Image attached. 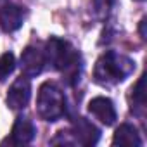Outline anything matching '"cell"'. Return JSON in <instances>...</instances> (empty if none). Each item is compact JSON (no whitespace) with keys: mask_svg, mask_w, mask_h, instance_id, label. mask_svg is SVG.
I'll return each instance as SVG.
<instances>
[{"mask_svg":"<svg viewBox=\"0 0 147 147\" xmlns=\"http://www.w3.org/2000/svg\"><path fill=\"white\" fill-rule=\"evenodd\" d=\"M45 62H49L54 69L61 71L64 82L67 85H75L82 75V57L71 47L69 42L50 36L45 45Z\"/></svg>","mask_w":147,"mask_h":147,"instance_id":"cell-1","label":"cell"},{"mask_svg":"<svg viewBox=\"0 0 147 147\" xmlns=\"http://www.w3.org/2000/svg\"><path fill=\"white\" fill-rule=\"evenodd\" d=\"M135 71V62L118 52H106L102 57H99L94 78L100 85H116L123 80H126Z\"/></svg>","mask_w":147,"mask_h":147,"instance_id":"cell-2","label":"cell"},{"mask_svg":"<svg viewBox=\"0 0 147 147\" xmlns=\"http://www.w3.org/2000/svg\"><path fill=\"white\" fill-rule=\"evenodd\" d=\"M38 116L45 121H57L66 113V97L55 83H43L36 97Z\"/></svg>","mask_w":147,"mask_h":147,"instance_id":"cell-3","label":"cell"},{"mask_svg":"<svg viewBox=\"0 0 147 147\" xmlns=\"http://www.w3.org/2000/svg\"><path fill=\"white\" fill-rule=\"evenodd\" d=\"M71 135L75 138V144H82V145H95L100 138V130L90 123L88 119L78 116L73 121V128H71Z\"/></svg>","mask_w":147,"mask_h":147,"instance_id":"cell-4","label":"cell"},{"mask_svg":"<svg viewBox=\"0 0 147 147\" xmlns=\"http://www.w3.org/2000/svg\"><path fill=\"white\" fill-rule=\"evenodd\" d=\"M31 97V85L26 76H19L7 92V106L14 111L24 109Z\"/></svg>","mask_w":147,"mask_h":147,"instance_id":"cell-5","label":"cell"},{"mask_svg":"<svg viewBox=\"0 0 147 147\" xmlns=\"http://www.w3.org/2000/svg\"><path fill=\"white\" fill-rule=\"evenodd\" d=\"M45 54L36 47H26L21 54V69L24 76H36L45 66Z\"/></svg>","mask_w":147,"mask_h":147,"instance_id":"cell-6","label":"cell"},{"mask_svg":"<svg viewBox=\"0 0 147 147\" xmlns=\"http://www.w3.org/2000/svg\"><path fill=\"white\" fill-rule=\"evenodd\" d=\"M88 113L92 116H95L100 123H104L106 126H111L114 125L118 114H116V109H114V104L111 99L107 97H95L88 102Z\"/></svg>","mask_w":147,"mask_h":147,"instance_id":"cell-7","label":"cell"},{"mask_svg":"<svg viewBox=\"0 0 147 147\" xmlns=\"http://www.w3.org/2000/svg\"><path fill=\"white\" fill-rule=\"evenodd\" d=\"M35 135H36V128L33 121L28 119L26 116H18L12 125L11 138H7L5 142L14 144V145H24V144H30L35 138Z\"/></svg>","mask_w":147,"mask_h":147,"instance_id":"cell-8","label":"cell"},{"mask_svg":"<svg viewBox=\"0 0 147 147\" xmlns=\"http://www.w3.org/2000/svg\"><path fill=\"white\" fill-rule=\"evenodd\" d=\"M24 21V12L19 5L7 4L0 9V26L5 33H12L23 26Z\"/></svg>","mask_w":147,"mask_h":147,"instance_id":"cell-9","label":"cell"},{"mask_svg":"<svg viewBox=\"0 0 147 147\" xmlns=\"http://www.w3.org/2000/svg\"><path fill=\"white\" fill-rule=\"evenodd\" d=\"M113 145H125V147H138L142 145V138L137 128L130 123H123L116 128L113 137Z\"/></svg>","mask_w":147,"mask_h":147,"instance_id":"cell-10","label":"cell"},{"mask_svg":"<svg viewBox=\"0 0 147 147\" xmlns=\"http://www.w3.org/2000/svg\"><path fill=\"white\" fill-rule=\"evenodd\" d=\"M145 104V75L138 78L135 87H131V111L135 114H140Z\"/></svg>","mask_w":147,"mask_h":147,"instance_id":"cell-11","label":"cell"},{"mask_svg":"<svg viewBox=\"0 0 147 147\" xmlns=\"http://www.w3.org/2000/svg\"><path fill=\"white\" fill-rule=\"evenodd\" d=\"M14 69H16V57L12 52H5L0 55V82L7 80V76L12 75Z\"/></svg>","mask_w":147,"mask_h":147,"instance_id":"cell-12","label":"cell"},{"mask_svg":"<svg viewBox=\"0 0 147 147\" xmlns=\"http://www.w3.org/2000/svg\"><path fill=\"white\" fill-rule=\"evenodd\" d=\"M113 2L114 0H94V9H95L97 16H100V18L107 16L109 9L113 7Z\"/></svg>","mask_w":147,"mask_h":147,"instance_id":"cell-13","label":"cell"},{"mask_svg":"<svg viewBox=\"0 0 147 147\" xmlns=\"http://www.w3.org/2000/svg\"><path fill=\"white\" fill-rule=\"evenodd\" d=\"M145 23H147L145 19H142V21H140V36H142L144 40L147 38V36H145Z\"/></svg>","mask_w":147,"mask_h":147,"instance_id":"cell-14","label":"cell"},{"mask_svg":"<svg viewBox=\"0 0 147 147\" xmlns=\"http://www.w3.org/2000/svg\"><path fill=\"white\" fill-rule=\"evenodd\" d=\"M137 2H144V0H137Z\"/></svg>","mask_w":147,"mask_h":147,"instance_id":"cell-15","label":"cell"}]
</instances>
